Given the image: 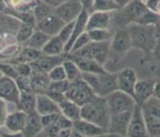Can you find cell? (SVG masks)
Returning <instances> with one entry per match:
<instances>
[{
	"label": "cell",
	"instance_id": "obj_1",
	"mask_svg": "<svg viewBox=\"0 0 160 137\" xmlns=\"http://www.w3.org/2000/svg\"><path fill=\"white\" fill-rule=\"evenodd\" d=\"M127 28L131 37L132 48L141 51L146 57L152 54L158 40L156 26L132 23Z\"/></svg>",
	"mask_w": 160,
	"mask_h": 137
},
{
	"label": "cell",
	"instance_id": "obj_2",
	"mask_svg": "<svg viewBox=\"0 0 160 137\" xmlns=\"http://www.w3.org/2000/svg\"><path fill=\"white\" fill-rule=\"evenodd\" d=\"M110 116L111 114L105 97H100L95 94L89 102L81 106L80 118L87 120L107 130Z\"/></svg>",
	"mask_w": 160,
	"mask_h": 137
},
{
	"label": "cell",
	"instance_id": "obj_3",
	"mask_svg": "<svg viewBox=\"0 0 160 137\" xmlns=\"http://www.w3.org/2000/svg\"><path fill=\"white\" fill-rule=\"evenodd\" d=\"M148 10L143 1L131 0L122 9L114 11L115 15H112V22L114 21L117 27H126L132 23L139 24Z\"/></svg>",
	"mask_w": 160,
	"mask_h": 137
},
{
	"label": "cell",
	"instance_id": "obj_4",
	"mask_svg": "<svg viewBox=\"0 0 160 137\" xmlns=\"http://www.w3.org/2000/svg\"><path fill=\"white\" fill-rule=\"evenodd\" d=\"M81 77L89 84L95 94L100 97H106L118 89L116 73L108 71L102 74L82 73Z\"/></svg>",
	"mask_w": 160,
	"mask_h": 137
},
{
	"label": "cell",
	"instance_id": "obj_5",
	"mask_svg": "<svg viewBox=\"0 0 160 137\" xmlns=\"http://www.w3.org/2000/svg\"><path fill=\"white\" fill-rule=\"evenodd\" d=\"M132 48V40L127 27H117L110 40L108 60L114 64H117Z\"/></svg>",
	"mask_w": 160,
	"mask_h": 137
},
{
	"label": "cell",
	"instance_id": "obj_6",
	"mask_svg": "<svg viewBox=\"0 0 160 137\" xmlns=\"http://www.w3.org/2000/svg\"><path fill=\"white\" fill-rule=\"evenodd\" d=\"M109 46H110V40L102 41V42L91 41L84 47L69 53L77 58L92 59L104 66L108 60Z\"/></svg>",
	"mask_w": 160,
	"mask_h": 137
},
{
	"label": "cell",
	"instance_id": "obj_7",
	"mask_svg": "<svg viewBox=\"0 0 160 137\" xmlns=\"http://www.w3.org/2000/svg\"><path fill=\"white\" fill-rule=\"evenodd\" d=\"M149 136H160V100L151 98L141 105Z\"/></svg>",
	"mask_w": 160,
	"mask_h": 137
},
{
	"label": "cell",
	"instance_id": "obj_8",
	"mask_svg": "<svg viewBox=\"0 0 160 137\" xmlns=\"http://www.w3.org/2000/svg\"><path fill=\"white\" fill-rule=\"evenodd\" d=\"M94 95L91 87L82 77L71 82L66 92V98L79 106H83L89 102Z\"/></svg>",
	"mask_w": 160,
	"mask_h": 137
},
{
	"label": "cell",
	"instance_id": "obj_9",
	"mask_svg": "<svg viewBox=\"0 0 160 137\" xmlns=\"http://www.w3.org/2000/svg\"><path fill=\"white\" fill-rule=\"evenodd\" d=\"M105 98L111 115L132 110L137 104L132 96L119 89L109 93Z\"/></svg>",
	"mask_w": 160,
	"mask_h": 137
},
{
	"label": "cell",
	"instance_id": "obj_10",
	"mask_svg": "<svg viewBox=\"0 0 160 137\" xmlns=\"http://www.w3.org/2000/svg\"><path fill=\"white\" fill-rule=\"evenodd\" d=\"M127 136H148L142 106L138 103L132 111Z\"/></svg>",
	"mask_w": 160,
	"mask_h": 137
},
{
	"label": "cell",
	"instance_id": "obj_11",
	"mask_svg": "<svg viewBox=\"0 0 160 137\" xmlns=\"http://www.w3.org/2000/svg\"><path fill=\"white\" fill-rule=\"evenodd\" d=\"M84 10L79 0H67L54 9L53 13L57 15L65 23L74 21Z\"/></svg>",
	"mask_w": 160,
	"mask_h": 137
},
{
	"label": "cell",
	"instance_id": "obj_12",
	"mask_svg": "<svg viewBox=\"0 0 160 137\" xmlns=\"http://www.w3.org/2000/svg\"><path fill=\"white\" fill-rule=\"evenodd\" d=\"M132 111V110H130L111 115L108 127V135L127 136Z\"/></svg>",
	"mask_w": 160,
	"mask_h": 137
},
{
	"label": "cell",
	"instance_id": "obj_13",
	"mask_svg": "<svg viewBox=\"0 0 160 137\" xmlns=\"http://www.w3.org/2000/svg\"><path fill=\"white\" fill-rule=\"evenodd\" d=\"M20 91L15 79L6 75L0 77V98L18 106L20 98Z\"/></svg>",
	"mask_w": 160,
	"mask_h": 137
},
{
	"label": "cell",
	"instance_id": "obj_14",
	"mask_svg": "<svg viewBox=\"0 0 160 137\" xmlns=\"http://www.w3.org/2000/svg\"><path fill=\"white\" fill-rule=\"evenodd\" d=\"M117 74L118 89L134 98V88L138 82L136 71L132 68H125Z\"/></svg>",
	"mask_w": 160,
	"mask_h": 137
},
{
	"label": "cell",
	"instance_id": "obj_15",
	"mask_svg": "<svg viewBox=\"0 0 160 137\" xmlns=\"http://www.w3.org/2000/svg\"><path fill=\"white\" fill-rule=\"evenodd\" d=\"M64 59H65L64 54L59 56H51L43 53L36 60L30 63V65L33 71L48 74V72L57 65L61 64Z\"/></svg>",
	"mask_w": 160,
	"mask_h": 137
},
{
	"label": "cell",
	"instance_id": "obj_16",
	"mask_svg": "<svg viewBox=\"0 0 160 137\" xmlns=\"http://www.w3.org/2000/svg\"><path fill=\"white\" fill-rule=\"evenodd\" d=\"M65 24L66 23L57 15L52 13L38 21L36 23V28L48 34L50 37H52L59 34Z\"/></svg>",
	"mask_w": 160,
	"mask_h": 137
},
{
	"label": "cell",
	"instance_id": "obj_17",
	"mask_svg": "<svg viewBox=\"0 0 160 137\" xmlns=\"http://www.w3.org/2000/svg\"><path fill=\"white\" fill-rule=\"evenodd\" d=\"M73 129L77 130L81 136H100L108 135V130L99 126L98 124L89 122L83 118L74 121L72 123Z\"/></svg>",
	"mask_w": 160,
	"mask_h": 137
},
{
	"label": "cell",
	"instance_id": "obj_18",
	"mask_svg": "<svg viewBox=\"0 0 160 137\" xmlns=\"http://www.w3.org/2000/svg\"><path fill=\"white\" fill-rule=\"evenodd\" d=\"M156 79H144L136 83L134 88V99L139 105H143L153 97Z\"/></svg>",
	"mask_w": 160,
	"mask_h": 137
},
{
	"label": "cell",
	"instance_id": "obj_19",
	"mask_svg": "<svg viewBox=\"0 0 160 137\" xmlns=\"http://www.w3.org/2000/svg\"><path fill=\"white\" fill-rule=\"evenodd\" d=\"M112 12L93 11L89 14L86 31L92 29H109L112 23Z\"/></svg>",
	"mask_w": 160,
	"mask_h": 137
},
{
	"label": "cell",
	"instance_id": "obj_20",
	"mask_svg": "<svg viewBox=\"0 0 160 137\" xmlns=\"http://www.w3.org/2000/svg\"><path fill=\"white\" fill-rule=\"evenodd\" d=\"M21 21L11 15L2 12L0 13V36L5 39V37H16V34Z\"/></svg>",
	"mask_w": 160,
	"mask_h": 137
},
{
	"label": "cell",
	"instance_id": "obj_21",
	"mask_svg": "<svg viewBox=\"0 0 160 137\" xmlns=\"http://www.w3.org/2000/svg\"><path fill=\"white\" fill-rule=\"evenodd\" d=\"M66 57L71 58L72 60L75 62L77 65L78 66L80 71L82 73H90V74H102L108 72L104 68L103 65L98 64V62L92 59L88 58H77L71 53H64Z\"/></svg>",
	"mask_w": 160,
	"mask_h": 137
},
{
	"label": "cell",
	"instance_id": "obj_22",
	"mask_svg": "<svg viewBox=\"0 0 160 137\" xmlns=\"http://www.w3.org/2000/svg\"><path fill=\"white\" fill-rule=\"evenodd\" d=\"M35 111L41 116L52 113H61L58 104L45 93L36 94Z\"/></svg>",
	"mask_w": 160,
	"mask_h": 137
},
{
	"label": "cell",
	"instance_id": "obj_23",
	"mask_svg": "<svg viewBox=\"0 0 160 137\" xmlns=\"http://www.w3.org/2000/svg\"><path fill=\"white\" fill-rule=\"evenodd\" d=\"M89 12L84 10L81 14H80L78 17L77 18L75 21H74V26H73L72 34V37L68 41V43L65 45V53H68L71 51V49L72 47V45L74 41L76 40V39L79 35L86 32V27H87V21L88 18H89Z\"/></svg>",
	"mask_w": 160,
	"mask_h": 137
},
{
	"label": "cell",
	"instance_id": "obj_24",
	"mask_svg": "<svg viewBox=\"0 0 160 137\" xmlns=\"http://www.w3.org/2000/svg\"><path fill=\"white\" fill-rule=\"evenodd\" d=\"M42 116L36 111L28 113L24 129L22 134L25 136H35L42 133Z\"/></svg>",
	"mask_w": 160,
	"mask_h": 137
},
{
	"label": "cell",
	"instance_id": "obj_25",
	"mask_svg": "<svg viewBox=\"0 0 160 137\" xmlns=\"http://www.w3.org/2000/svg\"><path fill=\"white\" fill-rule=\"evenodd\" d=\"M26 119H27V113L19 110L18 111L8 114L4 125L11 133H22L24 129Z\"/></svg>",
	"mask_w": 160,
	"mask_h": 137
},
{
	"label": "cell",
	"instance_id": "obj_26",
	"mask_svg": "<svg viewBox=\"0 0 160 137\" xmlns=\"http://www.w3.org/2000/svg\"><path fill=\"white\" fill-rule=\"evenodd\" d=\"M30 81H31L32 91L35 94L46 93L51 82L48 74L35 71L32 72L30 75Z\"/></svg>",
	"mask_w": 160,
	"mask_h": 137
},
{
	"label": "cell",
	"instance_id": "obj_27",
	"mask_svg": "<svg viewBox=\"0 0 160 137\" xmlns=\"http://www.w3.org/2000/svg\"><path fill=\"white\" fill-rule=\"evenodd\" d=\"M62 115L71 121H76L81 117V106L66 98L58 104Z\"/></svg>",
	"mask_w": 160,
	"mask_h": 137
},
{
	"label": "cell",
	"instance_id": "obj_28",
	"mask_svg": "<svg viewBox=\"0 0 160 137\" xmlns=\"http://www.w3.org/2000/svg\"><path fill=\"white\" fill-rule=\"evenodd\" d=\"M65 43L63 42L58 35L52 36L46 43L42 48V53L51 56H59L65 53Z\"/></svg>",
	"mask_w": 160,
	"mask_h": 137
},
{
	"label": "cell",
	"instance_id": "obj_29",
	"mask_svg": "<svg viewBox=\"0 0 160 137\" xmlns=\"http://www.w3.org/2000/svg\"><path fill=\"white\" fill-rule=\"evenodd\" d=\"M50 38L51 37L48 36V34H46L45 33H43L37 28H35V30L34 31L31 36L25 43H23L22 45L33 48V49L38 50V51H42V48L44 47V45L48 41Z\"/></svg>",
	"mask_w": 160,
	"mask_h": 137
},
{
	"label": "cell",
	"instance_id": "obj_30",
	"mask_svg": "<svg viewBox=\"0 0 160 137\" xmlns=\"http://www.w3.org/2000/svg\"><path fill=\"white\" fill-rule=\"evenodd\" d=\"M36 105V94L34 92H21L19 102L18 104V110L24 111L25 113H29L35 111Z\"/></svg>",
	"mask_w": 160,
	"mask_h": 137
},
{
	"label": "cell",
	"instance_id": "obj_31",
	"mask_svg": "<svg viewBox=\"0 0 160 137\" xmlns=\"http://www.w3.org/2000/svg\"><path fill=\"white\" fill-rule=\"evenodd\" d=\"M53 10L54 9L52 7L43 2L42 0H36L32 7V13L34 15L36 23L49 16L50 14L53 13Z\"/></svg>",
	"mask_w": 160,
	"mask_h": 137
},
{
	"label": "cell",
	"instance_id": "obj_32",
	"mask_svg": "<svg viewBox=\"0 0 160 137\" xmlns=\"http://www.w3.org/2000/svg\"><path fill=\"white\" fill-rule=\"evenodd\" d=\"M65 56V54H64ZM62 65L65 71H66V79L69 81L70 82H74L76 81L77 79H78L81 77V74L82 72L80 71L78 66L77 65L75 62L72 60L71 58H67L65 56V59L62 63Z\"/></svg>",
	"mask_w": 160,
	"mask_h": 137
},
{
	"label": "cell",
	"instance_id": "obj_33",
	"mask_svg": "<svg viewBox=\"0 0 160 137\" xmlns=\"http://www.w3.org/2000/svg\"><path fill=\"white\" fill-rule=\"evenodd\" d=\"M36 26L31 23H24L22 22L20 27L18 28V33L16 34V40L18 44L23 45L26 41L28 40L29 37L31 36L32 34L35 30Z\"/></svg>",
	"mask_w": 160,
	"mask_h": 137
},
{
	"label": "cell",
	"instance_id": "obj_34",
	"mask_svg": "<svg viewBox=\"0 0 160 137\" xmlns=\"http://www.w3.org/2000/svg\"><path fill=\"white\" fill-rule=\"evenodd\" d=\"M122 9L114 0H94L92 5L93 11L102 12H114Z\"/></svg>",
	"mask_w": 160,
	"mask_h": 137
},
{
	"label": "cell",
	"instance_id": "obj_35",
	"mask_svg": "<svg viewBox=\"0 0 160 137\" xmlns=\"http://www.w3.org/2000/svg\"><path fill=\"white\" fill-rule=\"evenodd\" d=\"M91 41L102 42V41L111 40L113 34L109 29H92L87 31Z\"/></svg>",
	"mask_w": 160,
	"mask_h": 137
},
{
	"label": "cell",
	"instance_id": "obj_36",
	"mask_svg": "<svg viewBox=\"0 0 160 137\" xmlns=\"http://www.w3.org/2000/svg\"><path fill=\"white\" fill-rule=\"evenodd\" d=\"M70 83H71V82H70L67 79L63 80V81L51 82H50V85H49L48 91L59 92V93H64V94H66V91L69 88Z\"/></svg>",
	"mask_w": 160,
	"mask_h": 137
},
{
	"label": "cell",
	"instance_id": "obj_37",
	"mask_svg": "<svg viewBox=\"0 0 160 137\" xmlns=\"http://www.w3.org/2000/svg\"><path fill=\"white\" fill-rule=\"evenodd\" d=\"M0 71L2 72V74L4 75L9 76V77L15 79V80L18 77L15 64H10L8 62L0 60Z\"/></svg>",
	"mask_w": 160,
	"mask_h": 137
},
{
	"label": "cell",
	"instance_id": "obj_38",
	"mask_svg": "<svg viewBox=\"0 0 160 137\" xmlns=\"http://www.w3.org/2000/svg\"><path fill=\"white\" fill-rule=\"evenodd\" d=\"M48 76L50 80H51V82H57V81L66 80V71H65V68L63 67L62 64L59 65H57L56 67L51 69L48 72Z\"/></svg>",
	"mask_w": 160,
	"mask_h": 137
},
{
	"label": "cell",
	"instance_id": "obj_39",
	"mask_svg": "<svg viewBox=\"0 0 160 137\" xmlns=\"http://www.w3.org/2000/svg\"><path fill=\"white\" fill-rule=\"evenodd\" d=\"M91 42V39L89 37V34H88L87 31L84 32L83 34L79 35L78 37L77 38L76 40L74 41V43L72 45V47L71 49L70 52H73V51H76L78 50H79L81 48L84 47L85 45H87L89 43ZM69 53V52H68Z\"/></svg>",
	"mask_w": 160,
	"mask_h": 137
},
{
	"label": "cell",
	"instance_id": "obj_40",
	"mask_svg": "<svg viewBox=\"0 0 160 137\" xmlns=\"http://www.w3.org/2000/svg\"><path fill=\"white\" fill-rule=\"evenodd\" d=\"M15 81L17 82V85H18L20 92H33L30 76H18Z\"/></svg>",
	"mask_w": 160,
	"mask_h": 137
},
{
	"label": "cell",
	"instance_id": "obj_41",
	"mask_svg": "<svg viewBox=\"0 0 160 137\" xmlns=\"http://www.w3.org/2000/svg\"><path fill=\"white\" fill-rule=\"evenodd\" d=\"M74 21L69 22V23H66L65 26L62 27V29L60 30V32L58 34V36L59 39L66 45L68 43V41L70 40V39L72 37V34L73 26H74Z\"/></svg>",
	"mask_w": 160,
	"mask_h": 137
},
{
	"label": "cell",
	"instance_id": "obj_42",
	"mask_svg": "<svg viewBox=\"0 0 160 137\" xmlns=\"http://www.w3.org/2000/svg\"><path fill=\"white\" fill-rule=\"evenodd\" d=\"M18 76H30L33 72L31 65L29 63H20L15 64Z\"/></svg>",
	"mask_w": 160,
	"mask_h": 137
},
{
	"label": "cell",
	"instance_id": "obj_43",
	"mask_svg": "<svg viewBox=\"0 0 160 137\" xmlns=\"http://www.w3.org/2000/svg\"><path fill=\"white\" fill-rule=\"evenodd\" d=\"M60 114L61 113H52V114L42 116V123L43 128L53 125L56 123V121L58 120L59 116H60Z\"/></svg>",
	"mask_w": 160,
	"mask_h": 137
},
{
	"label": "cell",
	"instance_id": "obj_44",
	"mask_svg": "<svg viewBox=\"0 0 160 137\" xmlns=\"http://www.w3.org/2000/svg\"><path fill=\"white\" fill-rule=\"evenodd\" d=\"M8 116L6 101L0 98V128L5 124V120Z\"/></svg>",
	"mask_w": 160,
	"mask_h": 137
},
{
	"label": "cell",
	"instance_id": "obj_45",
	"mask_svg": "<svg viewBox=\"0 0 160 137\" xmlns=\"http://www.w3.org/2000/svg\"><path fill=\"white\" fill-rule=\"evenodd\" d=\"M143 2H144L146 8H147L150 11L155 13V12H156L157 7L158 5V3H160V0H144Z\"/></svg>",
	"mask_w": 160,
	"mask_h": 137
},
{
	"label": "cell",
	"instance_id": "obj_46",
	"mask_svg": "<svg viewBox=\"0 0 160 137\" xmlns=\"http://www.w3.org/2000/svg\"><path fill=\"white\" fill-rule=\"evenodd\" d=\"M79 1L84 7V10L88 11L89 13L92 12V5H93L94 0H79Z\"/></svg>",
	"mask_w": 160,
	"mask_h": 137
},
{
	"label": "cell",
	"instance_id": "obj_47",
	"mask_svg": "<svg viewBox=\"0 0 160 137\" xmlns=\"http://www.w3.org/2000/svg\"><path fill=\"white\" fill-rule=\"evenodd\" d=\"M42 1L45 2L46 3H48L51 7H52L53 9H55L58 6H59L60 4L66 2L67 0H42Z\"/></svg>",
	"mask_w": 160,
	"mask_h": 137
},
{
	"label": "cell",
	"instance_id": "obj_48",
	"mask_svg": "<svg viewBox=\"0 0 160 137\" xmlns=\"http://www.w3.org/2000/svg\"><path fill=\"white\" fill-rule=\"evenodd\" d=\"M153 97L160 100V78L156 79V83H155V87H154Z\"/></svg>",
	"mask_w": 160,
	"mask_h": 137
},
{
	"label": "cell",
	"instance_id": "obj_49",
	"mask_svg": "<svg viewBox=\"0 0 160 137\" xmlns=\"http://www.w3.org/2000/svg\"><path fill=\"white\" fill-rule=\"evenodd\" d=\"M114 1L118 4L121 8H122V7H124L125 5H127L131 0H114Z\"/></svg>",
	"mask_w": 160,
	"mask_h": 137
},
{
	"label": "cell",
	"instance_id": "obj_50",
	"mask_svg": "<svg viewBox=\"0 0 160 137\" xmlns=\"http://www.w3.org/2000/svg\"><path fill=\"white\" fill-rule=\"evenodd\" d=\"M6 8H7V6H6L4 0H0V13L4 12V10H6Z\"/></svg>",
	"mask_w": 160,
	"mask_h": 137
},
{
	"label": "cell",
	"instance_id": "obj_51",
	"mask_svg": "<svg viewBox=\"0 0 160 137\" xmlns=\"http://www.w3.org/2000/svg\"><path fill=\"white\" fill-rule=\"evenodd\" d=\"M3 75H3V74H2V72L0 71V77H2V76H3Z\"/></svg>",
	"mask_w": 160,
	"mask_h": 137
},
{
	"label": "cell",
	"instance_id": "obj_52",
	"mask_svg": "<svg viewBox=\"0 0 160 137\" xmlns=\"http://www.w3.org/2000/svg\"><path fill=\"white\" fill-rule=\"evenodd\" d=\"M141 1H144V0H141Z\"/></svg>",
	"mask_w": 160,
	"mask_h": 137
}]
</instances>
